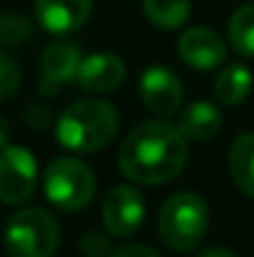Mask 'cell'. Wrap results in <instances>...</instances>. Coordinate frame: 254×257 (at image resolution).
Listing matches in <instances>:
<instances>
[{
	"mask_svg": "<svg viewBox=\"0 0 254 257\" xmlns=\"http://www.w3.org/2000/svg\"><path fill=\"white\" fill-rule=\"evenodd\" d=\"M187 163V138L167 120L137 125L122 143L117 165L140 185H162L174 180Z\"/></svg>",
	"mask_w": 254,
	"mask_h": 257,
	"instance_id": "1",
	"label": "cell"
},
{
	"mask_svg": "<svg viewBox=\"0 0 254 257\" xmlns=\"http://www.w3.org/2000/svg\"><path fill=\"white\" fill-rule=\"evenodd\" d=\"M120 127L117 110L105 100H78L63 110L55 125L58 143L70 153H95L105 148Z\"/></svg>",
	"mask_w": 254,
	"mask_h": 257,
	"instance_id": "2",
	"label": "cell"
},
{
	"mask_svg": "<svg viewBox=\"0 0 254 257\" xmlns=\"http://www.w3.org/2000/svg\"><path fill=\"white\" fill-rule=\"evenodd\" d=\"M207 222H209L207 202L194 192H177L165 202L157 220V230L169 250L189 252L204 237Z\"/></svg>",
	"mask_w": 254,
	"mask_h": 257,
	"instance_id": "3",
	"label": "cell"
},
{
	"mask_svg": "<svg viewBox=\"0 0 254 257\" xmlns=\"http://www.w3.org/2000/svg\"><path fill=\"white\" fill-rule=\"evenodd\" d=\"M3 242L10 257H53L60 245V230L50 212L28 207L8 220Z\"/></svg>",
	"mask_w": 254,
	"mask_h": 257,
	"instance_id": "4",
	"label": "cell"
},
{
	"mask_svg": "<svg viewBox=\"0 0 254 257\" xmlns=\"http://www.w3.org/2000/svg\"><path fill=\"white\" fill-rule=\"evenodd\" d=\"M43 190L55 207L78 212L90 205L95 195V175L78 158H55L45 168Z\"/></svg>",
	"mask_w": 254,
	"mask_h": 257,
	"instance_id": "5",
	"label": "cell"
},
{
	"mask_svg": "<svg viewBox=\"0 0 254 257\" xmlns=\"http://www.w3.org/2000/svg\"><path fill=\"white\" fill-rule=\"evenodd\" d=\"M38 185V163L28 148L5 145L0 148V202L20 205Z\"/></svg>",
	"mask_w": 254,
	"mask_h": 257,
	"instance_id": "6",
	"label": "cell"
},
{
	"mask_svg": "<svg viewBox=\"0 0 254 257\" xmlns=\"http://www.w3.org/2000/svg\"><path fill=\"white\" fill-rule=\"evenodd\" d=\"M145 220V197L132 185L112 187L102 200V222L110 235L130 237Z\"/></svg>",
	"mask_w": 254,
	"mask_h": 257,
	"instance_id": "7",
	"label": "cell"
},
{
	"mask_svg": "<svg viewBox=\"0 0 254 257\" xmlns=\"http://www.w3.org/2000/svg\"><path fill=\"white\" fill-rule=\"evenodd\" d=\"M182 95H184L182 83L169 68L152 65L140 78V97L145 107L160 117H169L179 110Z\"/></svg>",
	"mask_w": 254,
	"mask_h": 257,
	"instance_id": "8",
	"label": "cell"
},
{
	"mask_svg": "<svg viewBox=\"0 0 254 257\" xmlns=\"http://www.w3.org/2000/svg\"><path fill=\"white\" fill-rule=\"evenodd\" d=\"M177 53L194 70H214L227 60V45L212 28H189L182 33Z\"/></svg>",
	"mask_w": 254,
	"mask_h": 257,
	"instance_id": "9",
	"label": "cell"
},
{
	"mask_svg": "<svg viewBox=\"0 0 254 257\" xmlns=\"http://www.w3.org/2000/svg\"><path fill=\"white\" fill-rule=\"evenodd\" d=\"M92 13V0H35L38 23L50 35H68L83 28Z\"/></svg>",
	"mask_w": 254,
	"mask_h": 257,
	"instance_id": "10",
	"label": "cell"
},
{
	"mask_svg": "<svg viewBox=\"0 0 254 257\" xmlns=\"http://www.w3.org/2000/svg\"><path fill=\"white\" fill-rule=\"evenodd\" d=\"M87 92H112L125 80V63L112 53H95L83 58L75 78Z\"/></svg>",
	"mask_w": 254,
	"mask_h": 257,
	"instance_id": "11",
	"label": "cell"
},
{
	"mask_svg": "<svg viewBox=\"0 0 254 257\" xmlns=\"http://www.w3.org/2000/svg\"><path fill=\"white\" fill-rule=\"evenodd\" d=\"M83 58L78 45L73 43H53L45 48L40 68H43V90L45 95H53V90L58 85L73 83L78 78V68H80Z\"/></svg>",
	"mask_w": 254,
	"mask_h": 257,
	"instance_id": "12",
	"label": "cell"
},
{
	"mask_svg": "<svg viewBox=\"0 0 254 257\" xmlns=\"http://www.w3.org/2000/svg\"><path fill=\"white\" fill-rule=\"evenodd\" d=\"M177 127L187 140H212L222 127V112L212 102H192L182 112Z\"/></svg>",
	"mask_w": 254,
	"mask_h": 257,
	"instance_id": "13",
	"label": "cell"
},
{
	"mask_svg": "<svg viewBox=\"0 0 254 257\" xmlns=\"http://www.w3.org/2000/svg\"><path fill=\"white\" fill-rule=\"evenodd\" d=\"M229 172L234 185L254 200V133L239 135L229 148Z\"/></svg>",
	"mask_w": 254,
	"mask_h": 257,
	"instance_id": "14",
	"label": "cell"
},
{
	"mask_svg": "<svg viewBox=\"0 0 254 257\" xmlns=\"http://www.w3.org/2000/svg\"><path fill=\"white\" fill-rule=\"evenodd\" d=\"M252 90V75L244 65H229L214 80V95L222 105H239Z\"/></svg>",
	"mask_w": 254,
	"mask_h": 257,
	"instance_id": "15",
	"label": "cell"
},
{
	"mask_svg": "<svg viewBox=\"0 0 254 257\" xmlns=\"http://www.w3.org/2000/svg\"><path fill=\"white\" fill-rule=\"evenodd\" d=\"M142 8L152 25L162 30H177L187 23L192 0H142Z\"/></svg>",
	"mask_w": 254,
	"mask_h": 257,
	"instance_id": "16",
	"label": "cell"
},
{
	"mask_svg": "<svg viewBox=\"0 0 254 257\" xmlns=\"http://www.w3.org/2000/svg\"><path fill=\"white\" fill-rule=\"evenodd\" d=\"M229 43L239 55L254 58V0L237 8L229 18Z\"/></svg>",
	"mask_w": 254,
	"mask_h": 257,
	"instance_id": "17",
	"label": "cell"
},
{
	"mask_svg": "<svg viewBox=\"0 0 254 257\" xmlns=\"http://www.w3.org/2000/svg\"><path fill=\"white\" fill-rule=\"evenodd\" d=\"M30 33H33V25L28 18L15 15V13H0V45L5 48L20 45L30 38Z\"/></svg>",
	"mask_w": 254,
	"mask_h": 257,
	"instance_id": "18",
	"label": "cell"
},
{
	"mask_svg": "<svg viewBox=\"0 0 254 257\" xmlns=\"http://www.w3.org/2000/svg\"><path fill=\"white\" fill-rule=\"evenodd\" d=\"M18 85H20V70H18L15 60L8 58L5 53H0V100L13 97Z\"/></svg>",
	"mask_w": 254,
	"mask_h": 257,
	"instance_id": "19",
	"label": "cell"
},
{
	"mask_svg": "<svg viewBox=\"0 0 254 257\" xmlns=\"http://www.w3.org/2000/svg\"><path fill=\"white\" fill-rule=\"evenodd\" d=\"M83 252L87 257H105L110 252V245L97 232H90V235H85V240H83Z\"/></svg>",
	"mask_w": 254,
	"mask_h": 257,
	"instance_id": "20",
	"label": "cell"
},
{
	"mask_svg": "<svg viewBox=\"0 0 254 257\" xmlns=\"http://www.w3.org/2000/svg\"><path fill=\"white\" fill-rule=\"evenodd\" d=\"M110 257H160V255L152 247H147V245H122V247L112 250Z\"/></svg>",
	"mask_w": 254,
	"mask_h": 257,
	"instance_id": "21",
	"label": "cell"
},
{
	"mask_svg": "<svg viewBox=\"0 0 254 257\" xmlns=\"http://www.w3.org/2000/svg\"><path fill=\"white\" fill-rule=\"evenodd\" d=\"M197 257H237L232 250H227V247H207V250H202Z\"/></svg>",
	"mask_w": 254,
	"mask_h": 257,
	"instance_id": "22",
	"label": "cell"
},
{
	"mask_svg": "<svg viewBox=\"0 0 254 257\" xmlns=\"http://www.w3.org/2000/svg\"><path fill=\"white\" fill-rule=\"evenodd\" d=\"M8 138H10V125H8V120L0 115V148L8 145Z\"/></svg>",
	"mask_w": 254,
	"mask_h": 257,
	"instance_id": "23",
	"label": "cell"
}]
</instances>
